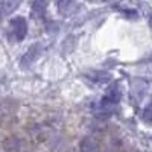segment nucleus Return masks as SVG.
Listing matches in <instances>:
<instances>
[{
  "label": "nucleus",
  "instance_id": "obj_1",
  "mask_svg": "<svg viewBox=\"0 0 152 152\" xmlns=\"http://www.w3.org/2000/svg\"><path fill=\"white\" fill-rule=\"evenodd\" d=\"M28 35V21L24 17L18 15L11 18L8 23V40L12 43L23 41Z\"/></svg>",
  "mask_w": 152,
  "mask_h": 152
},
{
  "label": "nucleus",
  "instance_id": "obj_2",
  "mask_svg": "<svg viewBox=\"0 0 152 152\" xmlns=\"http://www.w3.org/2000/svg\"><path fill=\"white\" fill-rule=\"evenodd\" d=\"M41 49H43V44L41 43H35V44H32L26 52L23 53V56H21V67H29V66H32L34 62L40 58V55H41Z\"/></svg>",
  "mask_w": 152,
  "mask_h": 152
},
{
  "label": "nucleus",
  "instance_id": "obj_3",
  "mask_svg": "<svg viewBox=\"0 0 152 152\" xmlns=\"http://www.w3.org/2000/svg\"><path fill=\"white\" fill-rule=\"evenodd\" d=\"M100 146L99 142L93 137H84L79 142V151L81 152H99Z\"/></svg>",
  "mask_w": 152,
  "mask_h": 152
},
{
  "label": "nucleus",
  "instance_id": "obj_4",
  "mask_svg": "<svg viewBox=\"0 0 152 152\" xmlns=\"http://www.w3.org/2000/svg\"><path fill=\"white\" fill-rule=\"evenodd\" d=\"M87 78L94 84H107L111 81V75H108L107 72H90Z\"/></svg>",
  "mask_w": 152,
  "mask_h": 152
},
{
  "label": "nucleus",
  "instance_id": "obj_5",
  "mask_svg": "<svg viewBox=\"0 0 152 152\" xmlns=\"http://www.w3.org/2000/svg\"><path fill=\"white\" fill-rule=\"evenodd\" d=\"M18 5H20V2H9V0H6V2H0V14L8 15L14 9H17Z\"/></svg>",
  "mask_w": 152,
  "mask_h": 152
},
{
  "label": "nucleus",
  "instance_id": "obj_6",
  "mask_svg": "<svg viewBox=\"0 0 152 152\" xmlns=\"http://www.w3.org/2000/svg\"><path fill=\"white\" fill-rule=\"evenodd\" d=\"M47 8L46 2H34L32 3V11H34V15H44Z\"/></svg>",
  "mask_w": 152,
  "mask_h": 152
},
{
  "label": "nucleus",
  "instance_id": "obj_7",
  "mask_svg": "<svg viewBox=\"0 0 152 152\" xmlns=\"http://www.w3.org/2000/svg\"><path fill=\"white\" fill-rule=\"evenodd\" d=\"M149 110H151V107L148 105V107L145 108V113H143V119H145L146 123H149Z\"/></svg>",
  "mask_w": 152,
  "mask_h": 152
},
{
  "label": "nucleus",
  "instance_id": "obj_8",
  "mask_svg": "<svg viewBox=\"0 0 152 152\" xmlns=\"http://www.w3.org/2000/svg\"><path fill=\"white\" fill-rule=\"evenodd\" d=\"M0 18H2V14H0Z\"/></svg>",
  "mask_w": 152,
  "mask_h": 152
}]
</instances>
